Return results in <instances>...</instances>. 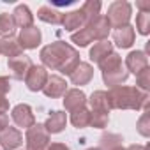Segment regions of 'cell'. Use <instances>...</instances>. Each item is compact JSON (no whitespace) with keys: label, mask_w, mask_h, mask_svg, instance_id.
<instances>
[{"label":"cell","mask_w":150,"mask_h":150,"mask_svg":"<svg viewBox=\"0 0 150 150\" xmlns=\"http://www.w3.org/2000/svg\"><path fill=\"white\" fill-rule=\"evenodd\" d=\"M136 30L141 35L150 34V13H139L136 16Z\"/></svg>","instance_id":"obj_31"},{"label":"cell","mask_w":150,"mask_h":150,"mask_svg":"<svg viewBox=\"0 0 150 150\" xmlns=\"http://www.w3.org/2000/svg\"><path fill=\"white\" fill-rule=\"evenodd\" d=\"M71 83L76 85V87H83V85H88L94 78V67L88 64V62H80L76 65V69H74L71 74Z\"/></svg>","instance_id":"obj_10"},{"label":"cell","mask_w":150,"mask_h":150,"mask_svg":"<svg viewBox=\"0 0 150 150\" xmlns=\"http://www.w3.org/2000/svg\"><path fill=\"white\" fill-rule=\"evenodd\" d=\"M9 110V101L6 99V96H0V113H6Z\"/></svg>","instance_id":"obj_37"},{"label":"cell","mask_w":150,"mask_h":150,"mask_svg":"<svg viewBox=\"0 0 150 150\" xmlns=\"http://www.w3.org/2000/svg\"><path fill=\"white\" fill-rule=\"evenodd\" d=\"M80 9H81V13L85 16L87 25L92 23L97 16H101V2H99V0H87Z\"/></svg>","instance_id":"obj_25"},{"label":"cell","mask_w":150,"mask_h":150,"mask_svg":"<svg viewBox=\"0 0 150 150\" xmlns=\"http://www.w3.org/2000/svg\"><path fill=\"white\" fill-rule=\"evenodd\" d=\"M110 53H113V44H111L108 39H104V41H97V42L90 48L88 57H90L92 62L99 64V62H101L104 57H108Z\"/></svg>","instance_id":"obj_21"},{"label":"cell","mask_w":150,"mask_h":150,"mask_svg":"<svg viewBox=\"0 0 150 150\" xmlns=\"http://www.w3.org/2000/svg\"><path fill=\"white\" fill-rule=\"evenodd\" d=\"M87 103L90 104L92 111H108L110 113V106H108V94L104 90H96L90 99H87Z\"/></svg>","instance_id":"obj_23"},{"label":"cell","mask_w":150,"mask_h":150,"mask_svg":"<svg viewBox=\"0 0 150 150\" xmlns=\"http://www.w3.org/2000/svg\"><path fill=\"white\" fill-rule=\"evenodd\" d=\"M87 106V96L83 90L80 88H71L64 94V108L67 111H76L80 108H85Z\"/></svg>","instance_id":"obj_13"},{"label":"cell","mask_w":150,"mask_h":150,"mask_svg":"<svg viewBox=\"0 0 150 150\" xmlns=\"http://www.w3.org/2000/svg\"><path fill=\"white\" fill-rule=\"evenodd\" d=\"M129 78V72L125 69V65H120L113 71H108V72H103V81L104 85H108L110 88H115V87H120L122 83H125Z\"/></svg>","instance_id":"obj_15"},{"label":"cell","mask_w":150,"mask_h":150,"mask_svg":"<svg viewBox=\"0 0 150 150\" xmlns=\"http://www.w3.org/2000/svg\"><path fill=\"white\" fill-rule=\"evenodd\" d=\"M88 27H90V30H92L96 41H104V39H108V34H110V30H111V27H110V23H108V20H106L104 14L97 16L92 23H88Z\"/></svg>","instance_id":"obj_20"},{"label":"cell","mask_w":150,"mask_h":150,"mask_svg":"<svg viewBox=\"0 0 150 150\" xmlns=\"http://www.w3.org/2000/svg\"><path fill=\"white\" fill-rule=\"evenodd\" d=\"M99 69H101V72H108V71H113V69H117V67H120V65H124V62H122V57L118 55V53H110L108 57H104L99 64Z\"/></svg>","instance_id":"obj_27"},{"label":"cell","mask_w":150,"mask_h":150,"mask_svg":"<svg viewBox=\"0 0 150 150\" xmlns=\"http://www.w3.org/2000/svg\"><path fill=\"white\" fill-rule=\"evenodd\" d=\"M136 88H139L141 92L150 90V69L148 67L136 74Z\"/></svg>","instance_id":"obj_32"},{"label":"cell","mask_w":150,"mask_h":150,"mask_svg":"<svg viewBox=\"0 0 150 150\" xmlns=\"http://www.w3.org/2000/svg\"><path fill=\"white\" fill-rule=\"evenodd\" d=\"M11 118L13 122L21 127V129H30L34 124H35V117H34V111L28 104H16L11 111Z\"/></svg>","instance_id":"obj_6"},{"label":"cell","mask_w":150,"mask_h":150,"mask_svg":"<svg viewBox=\"0 0 150 150\" xmlns=\"http://www.w3.org/2000/svg\"><path fill=\"white\" fill-rule=\"evenodd\" d=\"M0 55H6L7 58H14L18 55H23V50L18 42V37H2L0 39Z\"/></svg>","instance_id":"obj_19"},{"label":"cell","mask_w":150,"mask_h":150,"mask_svg":"<svg viewBox=\"0 0 150 150\" xmlns=\"http://www.w3.org/2000/svg\"><path fill=\"white\" fill-rule=\"evenodd\" d=\"M25 143L27 150H46L50 145V132L46 131L44 124H34L30 129H27Z\"/></svg>","instance_id":"obj_4"},{"label":"cell","mask_w":150,"mask_h":150,"mask_svg":"<svg viewBox=\"0 0 150 150\" xmlns=\"http://www.w3.org/2000/svg\"><path fill=\"white\" fill-rule=\"evenodd\" d=\"M125 69H127V72H132L134 76L138 72H141L143 69H146L148 67V57H146V53L145 51H141V50H136V51H131L127 57H125Z\"/></svg>","instance_id":"obj_12"},{"label":"cell","mask_w":150,"mask_h":150,"mask_svg":"<svg viewBox=\"0 0 150 150\" xmlns=\"http://www.w3.org/2000/svg\"><path fill=\"white\" fill-rule=\"evenodd\" d=\"M37 18H39L41 21H44V23L60 25V23H62L64 14H62L58 9L51 7V6H42V7H39V11H37Z\"/></svg>","instance_id":"obj_22"},{"label":"cell","mask_w":150,"mask_h":150,"mask_svg":"<svg viewBox=\"0 0 150 150\" xmlns=\"http://www.w3.org/2000/svg\"><path fill=\"white\" fill-rule=\"evenodd\" d=\"M87 150H99V148H94V146H92V148H87Z\"/></svg>","instance_id":"obj_41"},{"label":"cell","mask_w":150,"mask_h":150,"mask_svg":"<svg viewBox=\"0 0 150 150\" xmlns=\"http://www.w3.org/2000/svg\"><path fill=\"white\" fill-rule=\"evenodd\" d=\"M11 16L14 20V25L20 27V28H27V27H32L34 25V14L28 9V6H25V4L16 6Z\"/></svg>","instance_id":"obj_17"},{"label":"cell","mask_w":150,"mask_h":150,"mask_svg":"<svg viewBox=\"0 0 150 150\" xmlns=\"http://www.w3.org/2000/svg\"><path fill=\"white\" fill-rule=\"evenodd\" d=\"M46 80H48L46 67H42V65H32L30 71L27 72V76H25V85H27V88L30 92H39L46 85Z\"/></svg>","instance_id":"obj_5"},{"label":"cell","mask_w":150,"mask_h":150,"mask_svg":"<svg viewBox=\"0 0 150 150\" xmlns=\"http://www.w3.org/2000/svg\"><path fill=\"white\" fill-rule=\"evenodd\" d=\"M136 129H138V132H139L143 138H148V136H150V115H148V113H143V115L139 117V120H138V124H136Z\"/></svg>","instance_id":"obj_33"},{"label":"cell","mask_w":150,"mask_h":150,"mask_svg":"<svg viewBox=\"0 0 150 150\" xmlns=\"http://www.w3.org/2000/svg\"><path fill=\"white\" fill-rule=\"evenodd\" d=\"M136 6L139 7V13H150V2H136Z\"/></svg>","instance_id":"obj_38"},{"label":"cell","mask_w":150,"mask_h":150,"mask_svg":"<svg viewBox=\"0 0 150 150\" xmlns=\"http://www.w3.org/2000/svg\"><path fill=\"white\" fill-rule=\"evenodd\" d=\"M65 124H67V115L64 111H51V115L44 122V127L50 134H58L65 129Z\"/></svg>","instance_id":"obj_18"},{"label":"cell","mask_w":150,"mask_h":150,"mask_svg":"<svg viewBox=\"0 0 150 150\" xmlns=\"http://www.w3.org/2000/svg\"><path fill=\"white\" fill-rule=\"evenodd\" d=\"M6 127H9V117L6 113H0V132H2Z\"/></svg>","instance_id":"obj_36"},{"label":"cell","mask_w":150,"mask_h":150,"mask_svg":"<svg viewBox=\"0 0 150 150\" xmlns=\"http://www.w3.org/2000/svg\"><path fill=\"white\" fill-rule=\"evenodd\" d=\"M14 28H16V25H14V20L11 14H7V13L0 14V35L9 37V35H13Z\"/></svg>","instance_id":"obj_29"},{"label":"cell","mask_w":150,"mask_h":150,"mask_svg":"<svg viewBox=\"0 0 150 150\" xmlns=\"http://www.w3.org/2000/svg\"><path fill=\"white\" fill-rule=\"evenodd\" d=\"M32 65H34V64H32L30 57H27L25 53L7 60V67H9L11 74H13V78H16V80H25L27 72L30 71Z\"/></svg>","instance_id":"obj_8"},{"label":"cell","mask_w":150,"mask_h":150,"mask_svg":"<svg viewBox=\"0 0 150 150\" xmlns=\"http://www.w3.org/2000/svg\"><path fill=\"white\" fill-rule=\"evenodd\" d=\"M99 150H113L117 146L122 145V136L118 134H113V132H106L101 136V141H99Z\"/></svg>","instance_id":"obj_28"},{"label":"cell","mask_w":150,"mask_h":150,"mask_svg":"<svg viewBox=\"0 0 150 150\" xmlns=\"http://www.w3.org/2000/svg\"><path fill=\"white\" fill-rule=\"evenodd\" d=\"M94 41L96 39H94V34H92V30H90L88 25H85L78 32H72V35H71V42H74V44L80 46V48H85V46H88Z\"/></svg>","instance_id":"obj_24"},{"label":"cell","mask_w":150,"mask_h":150,"mask_svg":"<svg viewBox=\"0 0 150 150\" xmlns=\"http://www.w3.org/2000/svg\"><path fill=\"white\" fill-rule=\"evenodd\" d=\"M87 25L85 21V16L81 13V9H76V11H71V13H65L64 18H62V27L67 30V32H74V30H80Z\"/></svg>","instance_id":"obj_16"},{"label":"cell","mask_w":150,"mask_h":150,"mask_svg":"<svg viewBox=\"0 0 150 150\" xmlns=\"http://www.w3.org/2000/svg\"><path fill=\"white\" fill-rule=\"evenodd\" d=\"M110 27L113 28H120V27H125L129 25L131 21V16H132V7L129 2L125 0H115V2L108 7V14H104Z\"/></svg>","instance_id":"obj_3"},{"label":"cell","mask_w":150,"mask_h":150,"mask_svg":"<svg viewBox=\"0 0 150 150\" xmlns=\"http://www.w3.org/2000/svg\"><path fill=\"white\" fill-rule=\"evenodd\" d=\"M108 94V106L110 110H146L148 108V92H141L136 87H115L110 88Z\"/></svg>","instance_id":"obj_2"},{"label":"cell","mask_w":150,"mask_h":150,"mask_svg":"<svg viewBox=\"0 0 150 150\" xmlns=\"http://www.w3.org/2000/svg\"><path fill=\"white\" fill-rule=\"evenodd\" d=\"M110 122V113L108 111H90V127L96 129H104Z\"/></svg>","instance_id":"obj_30"},{"label":"cell","mask_w":150,"mask_h":150,"mask_svg":"<svg viewBox=\"0 0 150 150\" xmlns=\"http://www.w3.org/2000/svg\"><path fill=\"white\" fill-rule=\"evenodd\" d=\"M23 143V134L16 127H6L0 132V148L4 150H16Z\"/></svg>","instance_id":"obj_11"},{"label":"cell","mask_w":150,"mask_h":150,"mask_svg":"<svg viewBox=\"0 0 150 150\" xmlns=\"http://www.w3.org/2000/svg\"><path fill=\"white\" fill-rule=\"evenodd\" d=\"M41 41H42V34L35 25L21 28V32L18 35V42H20L21 50H35L41 44Z\"/></svg>","instance_id":"obj_7"},{"label":"cell","mask_w":150,"mask_h":150,"mask_svg":"<svg viewBox=\"0 0 150 150\" xmlns=\"http://www.w3.org/2000/svg\"><path fill=\"white\" fill-rule=\"evenodd\" d=\"M11 90V80L7 76H0V96H6Z\"/></svg>","instance_id":"obj_34"},{"label":"cell","mask_w":150,"mask_h":150,"mask_svg":"<svg viewBox=\"0 0 150 150\" xmlns=\"http://www.w3.org/2000/svg\"><path fill=\"white\" fill-rule=\"evenodd\" d=\"M113 150H127V148H124V146L120 145V146H117V148H113Z\"/></svg>","instance_id":"obj_40"},{"label":"cell","mask_w":150,"mask_h":150,"mask_svg":"<svg viewBox=\"0 0 150 150\" xmlns=\"http://www.w3.org/2000/svg\"><path fill=\"white\" fill-rule=\"evenodd\" d=\"M42 92L46 97H51V99L64 97V94L67 92V81L58 74H51L46 80V85L42 87Z\"/></svg>","instance_id":"obj_9"},{"label":"cell","mask_w":150,"mask_h":150,"mask_svg":"<svg viewBox=\"0 0 150 150\" xmlns=\"http://www.w3.org/2000/svg\"><path fill=\"white\" fill-rule=\"evenodd\" d=\"M71 124L74 127H78V129L88 127V124H90V111L87 110V106L71 113Z\"/></svg>","instance_id":"obj_26"},{"label":"cell","mask_w":150,"mask_h":150,"mask_svg":"<svg viewBox=\"0 0 150 150\" xmlns=\"http://www.w3.org/2000/svg\"><path fill=\"white\" fill-rule=\"evenodd\" d=\"M134 39H136V32H134L132 25H125V27H120V28L113 30V42L118 48H124V50L131 48L134 44Z\"/></svg>","instance_id":"obj_14"},{"label":"cell","mask_w":150,"mask_h":150,"mask_svg":"<svg viewBox=\"0 0 150 150\" xmlns=\"http://www.w3.org/2000/svg\"><path fill=\"white\" fill-rule=\"evenodd\" d=\"M46 150H69V146L65 143H50Z\"/></svg>","instance_id":"obj_35"},{"label":"cell","mask_w":150,"mask_h":150,"mask_svg":"<svg viewBox=\"0 0 150 150\" xmlns=\"http://www.w3.org/2000/svg\"><path fill=\"white\" fill-rule=\"evenodd\" d=\"M42 67H48L51 71H58L65 76L76 69V65L81 62L80 53L76 48H72L65 41H55L48 46H44L39 53Z\"/></svg>","instance_id":"obj_1"},{"label":"cell","mask_w":150,"mask_h":150,"mask_svg":"<svg viewBox=\"0 0 150 150\" xmlns=\"http://www.w3.org/2000/svg\"><path fill=\"white\" fill-rule=\"evenodd\" d=\"M127 150H148V146H143V145H131Z\"/></svg>","instance_id":"obj_39"}]
</instances>
